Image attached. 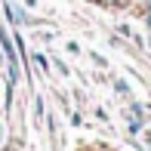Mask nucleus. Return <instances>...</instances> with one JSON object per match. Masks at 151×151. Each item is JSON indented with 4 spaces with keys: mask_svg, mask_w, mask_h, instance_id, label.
I'll return each mask as SVG.
<instances>
[{
    "mask_svg": "<svg viewBox=\"0 0 151 151\" xmlns=\"http://www.w3.org/2000/svg\"><path fill=\"white\" fill-rule=\"evenodd\" d=\"M133 117H139V120L145 117V108H142V105H136V102H133Z\"/></svg>",
    "mask_w": 151,
    "mask_h": 151,
    "instance_id": "nucleus-5",
    "label": "nucleus"
},
{
    "mask_svg": "<svg viewBox=\"0 0 151 151\" xmlns=\"http://www.w3.org/2000/svg\"><path fill=\"white\" fill-rule=\"evenodd\" d=\"M148 136H151V129H148Z\"/></svg>",
    "mask_w": 151,
    "mask_h": 151,
    "instance_id": "nucleus-8",
    "label": "nucleus"
},
{
    "mask_svg": "<svg viewBox=\"0 0 151 151\" xmlns=\"http://www.w3.org/2000/svg\"><path fill=\"white\" fill-rule=\"evenodd\" d=\"M56 68H59V74H62V77H68V74H71V71H68V65H65V62H56Z\"/></svg>",
    "mask_w": 151,
    "mask_h": 151,
    "instance_id": "nucleus-6",
    "label": "nucleus"
},
{
    "mask_svg": "<svg viewBox=\"0 0 151 151\" xmlns=\"http://www.w3.org/2000/svg\"><path fill=\"white\" fill-rule=\"evenodd\" d=\"M6 151H12V148H6Z\"/></svg>",
    "mask_w": 151,
    "mask_h": 151,
    "instance_id": "nucleus-9",
    "label": "nucleus"
},
{
    "mask_svg": "<svg viewBox=\"0 0 151 151\" xmlns=\"http://www.w3.org/2000/svg\"><path fill=\"white\" fill-rule=\"evenodd\" d=\"M139 129H142V120H139V117H129V133L136 136V133H139Z\"/></svg>",
    "mask_w": 151,
    "mask_h": 151,
    "instance_id": "nucleus-2",
    "label": "nucleus"
},
{
    "mask_svg": "<svg viewBox=\"0 0 151 151\" xmlns=\"http://www.w3.org/2000/svg\"><path fill=\"white\" fill-rule=\"evenodd\" d=\"M34 114H37V117H43V99H34Z\"/></svg>",
    "mask_w": 151,
    "mask_h": 151,
    "instance_id": "nucleus-4",
    "label": "nucleus"
},
{
    "mask_svg": "<svg viewBox=\"0 0 151 151\" xmlns=\"http://www.w3.org/2000/svg\"><path fill=\"white\" fill-rule=\"evenodd\" d=\"M34 65H37L40 71H50V59H46L43 52H34Z\"/></svg>",
    "mask_w": 151,
    "mask_h": 151,
    "instance_id": "nucleus-1",
    "label": "nucleus"
},
{
    "mask_svg": "<svg viewBox=\"0 0 151 151\" xmlns=\"http://www.w3.org/2000/svg\"><path fill=\"white\" fill-rule=\"evenodd\" d=\"M145 22H148V28H151V9H148V12H145Z\"/></svg>",
    "mask_w": 151,
    "mask_h": 151,
    "instance_id": "nucleus-7",
    "label": "nucleus"
},
{
    "mask_svg": "<svg viewBox=\"0 0 151 151\" xmlns=\"http://www.w3.org/2000/svg\"><path fill=\"white\" fill-rule=\"evenodd\" d=\"M114 90H117L120 96H127V93H129V86H127V83H123V80H114Z\"/></svg>",
    "mask_w": 151,
    "mask_h": 151,
    "instance_id": "nucleus-3",
    "label": "nucleus"
}]
</instances>
